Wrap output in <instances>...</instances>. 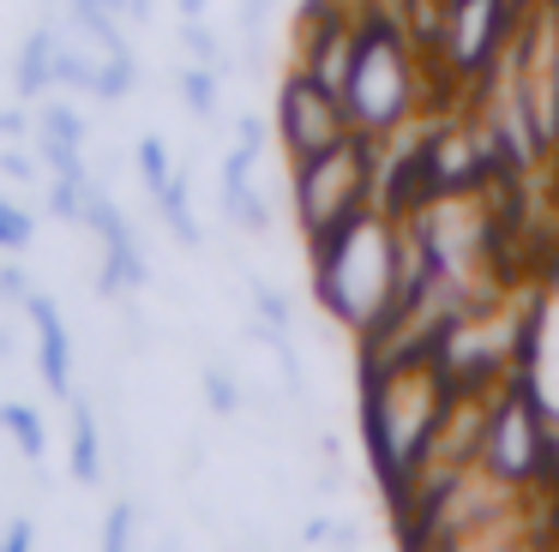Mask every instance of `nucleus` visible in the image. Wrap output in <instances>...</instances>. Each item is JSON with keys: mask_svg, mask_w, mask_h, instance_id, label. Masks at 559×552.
<instances>
[{"mask_svg": "<svg viewBox=\"0 0 559 552\" xmlns=\"http://www.w3.org/2000/svg\"><path fill=\"white\" fill-rule=\"evenodd\" d=\"M265 12H271V0H241V12H235V24H241V43H259V31H265Z\"/></svg>", "mask_w": 559, "mask_h": 552, "instance_id": "nucleus-25", "label": "nucleus"}, {"mask_svg": "<svg viewBox=\"0 0 559 552\" xmlns=\"http://www.w3.org/2000/svg\"><path fill=\"white\" fill-rule=\"evenodd\" d=\"M379 204V139L349 132L343 144L319 156H295V223L307 247H325L343 223Z\"/></svg>", "mask_w": 559, "mask_h": 552, "instance_id": "nucleus-3", "label": "nucleus"}, {"mask_svg": "<svg viewBox=\"0 0 559 552\" xmlns=\"http://www.w3.org/2000/svg\"><path fill=\"white\" fill-rule=\"evenodd\" d=\"M409 216L367 204L355 223H343L325 247H313V295L343 319L355 336H373L397 312L403 276H409Z\"/></svg>", "mask_w": 559, "mask_h": 552, "instance_id": "nucleus-1", "label": "nucleus"}, {"mask_svg": "<svg viewBox=\"0 0 559 552\" xmlns=\"http://www.w3.org/2000/svg\"><path fill=\"white\" fill-rule=\"evenodd\" d=\"M253 307H259V324H271V331H289V324H295L289 300H283L271 283H253Z\"/></svg>", "mask_w": 559, "mask_h": 552, "instance_id": "nucleus-23", "label": "nucleus"}, {"mask_svg": "<svg viewBox=\"0 0 559 552\" xmlns=\"http://www.w3.org/2000/svg\"><path fill=\"white\" fill-rule=\"evenodd\" d=\"M175 7H181V19H205L211 0H175Z\"/></svg>", "mask_w": 559, "mask_h": 552, "instance_id": "nucleus-31", "label": "nucleus"}, {"mask_svg": "<svg viewBox=\"0 0 559 552\" xmlns=\"http://www.w3.org/2000/svg\"><path fill=\"white\" fill-rule=\"evenodd\" d=\"M73 408V480L79 487H97L103 480V432H97V415H91L85 396H67Z\"/></svg>", "mask_w": 559, "mask_h": 552, "instance_id": "nucleus-10", "label": "nucleus"}, {"mask_svg": "<svg viewBox=\"0 0 559 552\" xmlns=\"http://www.w3.org/2000/svg\"><path fill=\"white\" fill-rule=\"evenodd\" d=\"M31 540H37V528H31L25 516H19V523H7V547H13V552H25Z\"/></svg>", "mask_w": 559, "mask_h": 552, "instance_id": "nucleus-28", "label": "nucleus"}, {"mask_svg": "<svg viewBox=\"0 0 559 552\" xmlns=\"http://www.w3.org/2000/svg\"><path fill=\"white\" fill-rule=\"evenodd\" d=\"M427 48H415V31L397 7H367L361 0V43H355V67L349 84H343V103H349L355 132H373V139H391L415 120L421 108V67Z\"/></svg>", "mask_w": 559, "mask_h": 552, "instance_id": "nucleus-2", "label": "nucleus"}, {"mask_svg": "<svg viewBox=\"0 0 559 552\" xmlns=\"http://www.w3.org/2000/svg\"><path fill=\"white\" fill-rule=\"evenodd\" d=\"M37 132H49V139H73V144H85V115H79L73 103H43L37 108Z\"/></svg>", "mask_w": 559, "mask_h": 552, "instance_id": "nucleus-18", "label": "nucleus"}, {"mask_svg": "<svg viewBox=\"0 0 559 552\" xmlns=\"http://www.w3.org/2000/svg\"><path fill=\"white\" fill-rule=\"evenodd\" d=\"M37 151H43V163H49V175L91 180V168H85V144H73V139H49V132H37Z\"/></svg>", "mask_w": 559, "mask_h": 552, "instance_id": "nucleus-17", "label": "nucleus"}, {"mask_svg": "<svg viewBox=\"0 0 559 552\" xmlns=\"http://www.w3.org/2000/svg\"><path fill=\"white\" fill-rule=\"evenodd\" d=\"M127 19H139V24H145V19H151V0H133V7H127Z\"/></svg>", "mask_w": 559, "mask_h": 552, "instance_id": "nucleus-32", "label": "nucleus"}, {"mask_svg": "<svg viewBox=\"0 0 559 552\" xmlns=\"http://www.w3.org/2000/svg\"><path fill=\"white\" fill-rule=\"evenodd\" d=\"M31 235H37V216L0 199V252H25V247H31Z\"/></svg>", "mask_w": 559, "mask_h": 552, "instance_id": "nucleus-19", "label": "nucleus"}, {"mask_svg": "<svg viewBox=\"0 0 559 552\" xmlns=\"http://www.w3.org/2000/svg\"><path fill=\"white\" fill-rule=\"evenodd\" d=\"M97 60H103V55H97ZM97 60H85L73 43H61V48H55V84H61V91L97 96Z\"/></svg>", "mask_w": 559, "mask_h": 552, "instance_id": "nucleus-14", "label": "nucleus"}, {"mask_svg": "<svg viewBox=\"0 0 559 552\" xmlns=\"http://www.w3.org/2000/svg\"><path fill=\"white\" fill-rule=\"evenodd\" d=\"M0 139H25V115L19 108H0Z\"/></svg>", "mask_w": 559, "mask_h": 552, "instance_id": "nucleus-29", "label": "nucleus"}, {"mask_svg": "<svg viewBox=\"0 0 559 552\" xmlns=\"http://www.w3.org/2000/svg\"><path fill=\"white\" fill-rule=\"evenodd\" d=\"M85 223L103 235V276H97V295H103V300H115V295H127V288H145V283H151L145 252H139V240H133V228H127V216L115 211V204L103 199L97 187H91Z\"/></svg>", "mask_w": 559, "mask_h": 552, "instance_id": "nucleus-6", "label": "nucleus"}, {"mask_svg": "<svg viewBox=\"0 0 559 552\" xmlns=\"http://www.w3.org/2000/svg\"><path fill=\"white\" fill-rule=\"evenodd\" d=\"M475 463L487 475L511 480V487H559L554 463H559V439L547 427V408L535 403L530 372H511L487 391V415H481V451Z\"/></svg>", "mask_w": 559, "mask_h": 552, "instance_id": "nucleus-4", "label": "nucleus"}, {"mask_svg": "<svg viewBox=\"0 0 559 552\" xmlns=\"http://www.w3.org/2000/svg\"><path fill=\"white\" fill-rule=\"evenodd\" d=\"M253 163H259L253 144H235L229 163H223V211H229V223L241 228V235H265L271 228V204H265V192L253 187Z\"/></svg>", "mask_w": 559, "mask_h": 552, "instance_id": "nucleus-8", "label": "nucleus"}, {"mask_svg": "<svg viewBox=\"0 0 559 552\" xmlns=\"http://www.w3.org/2000/svg\"><path fill=\"white\" fill-rule=\"evenodd\" d=\"M109 7H115V12H121V19H127V7H133V0H109Z\"/></svg>", "mask_w": 559, "mask_h": 552, "instance_id": "nucleus-33", "label": "nucleus"}, {"mask_svg": "<svg viewBox=\"0 0 559 552\" xmlns=\"http://www.w3.org/2000/svg\"><path fill=\"white\" fill-rule=\"evenodd\" d=\"M25 319L31 331H37V367H43V384H49L55 396H73V336H67V319L55 312L49 295H31L25 300Z\"/></svg>", "mask_w": 559, "mask_h": 552, "instance_id": "nucleus-7", "label": "nucleus"}, {"mask_svg": "<svg viewBox=\"0 0 559 552\" xmlns=\"http://www.w3.org/2000/svg\"><path fill=\"white\" fill-rule=\"evenodd\" d=\"M241 144H253V151H259V144H265V127H259V120H253V115H247V120H241Z\"/></svg>", "mask_w": 559, "mask_h": 552, "instance_id": "nucleus-30", "label": "nucleus"}, {"mask_svg": "<svg viewBox=\"0 0 559 552\" xmlns=\"http://www.w3.org/2000/svg\"><path fill=\"white\" fill-rule=\"evenodd\" d=\"M0 175L19 180V187H31V180H37V163H31V156L13 144V151H0Z\"/></svg>", "mask_w": 559, "mask_h": 552, "instance_id": "nucleus-26", "label": "nucleus"}, {"mask_svg": "<svg viewBox=\"0 0 559 552\" xmlns=\"http://www.w3.org/2000/svg\"><path fill=\"white\" fill-rule=\"evenodd\" d=\"M85 204H91V180H73V175L49 180V216L55 223H85Z\"/></svg>", "mask_w": 559, "mask_h": 552, "instance_id": "nucleus-16", "label": "nucleus"}, {"mask_svg": "<svg viewBox=\"0 0 559 552\" xmlns=\"http://www.w3.org/2000/svg\"><path fill=\"white\" fill-rule=\"evenodd\" d=\"M205 403H211V415H235L241 408V384L223 367H205Z\"/></svg>", "mask_w": 559, "mask_h": 552, "instance_id": "nucleus-22", "label": "nucleus"}, {"mask_svg": "<svg viewBox=\"0 0 559 552\" xmlns=\"http://www.w3.org/2000/svg\"><path fill=\"white\" fill-rule=\"evenodd\" d=\"M0 427L13 432L19 451H25L31 463H43V451H49V432H43L37 408H31V403H0Z\"/></svg>", "mask_w": 559, "mask_h": 552, "instance_id": "nucleus-12", "label": "nucleus"}, {"mask_svg": "<svg viewBox=\"0 0 559 552\" xmlns=\"http://www.w3.org/2000/svg\"><path fill=\"white\" fill-rule=\"evenodd\" d=\"M139 175H145V192H151V199H157V192L175 180V168H169V151H163V139H139Z\"/></svg>", "mask_w": 559, "mask_h": 552, "instance_id": "nucleus-20", "label": "nucleus"}, {"mask_svg": "<svg viewBox=\"0 0 559 552\" xmlns=\"http://www.w3.org/2000/svg\"><path fill=\"white\" fill-rule=\"evenodd\" d=\"M151 204H157V216L175 228V240H187V247H199V223H193V204H187V180H181V175H175V180H169V187H163Z\"/></svg>", "mask_w": 559, "mask_h": 552, "instance_id": "nucleus-13", "label": "nucleus"}, {"mask_svg": "<svg viewBox=\"0 0 559 552\" xmlns=\"http://www.w3.org/2000/svg\"><path fill=\"white\" fill-rule=\"evenodd\" d=\"M139 84V60H133V48L127 43H115V48H103V60H97V96L103 103H121L127 91Z\"/></svg>", "mask_w": 559, "mask_h": 552, "instance_id": "nucleus-11", "label": "nucleus"}, {"mask_svg": "<svg viewBox=\"0 0 559 552\" xmlns=\"http://www.w3.org/2000/svg\"><path fill=\"white\" fill-rule=\"evenodd\" d=\"M181 43H187V55H193L199 67H217V72H223V60H229V55H223V43H217V36H211L199 19H181Z\"/></svg>", "mask_w": 559, "mask_h": 552, "instance_id": "nucleus-21", "label": "nucleus"}, {"mask_svg": "<svg viewBox=\"0 0 559 552\" xmlns=\"http://www.w3.org/2000/svg\"><path fill=\"white\" fill-rule=\"evenodd\" d=\"M181 103L193 120H211L217 115V67H187L181 72Z\"/></svg>", "mask_w": 559, "mask_h": 552, "instance_id": "nucleus-15", "label": "nucleus"}, {"mask_svg": "<svg viewBox=\"0 0 559 552\" xmlns=\"http://www.w3.org/2000/svg\"><path fill=\"white\" fill-rule=\"evenodd\" d=\"M277 132H283V144H289V156H319V151L349 139L355 120H349V103H343V96H331L325 84L295 72L277 96Z\"/></svg>", "mask_w": 559, "mask_h": 552, "instance_id": "nucleus-5", "label": "nucleus"}, {"mask_svg": "<svg viewBox=\"0 0 559 552\" xmlns=\"http://www.w3.org/2000/svg\"><path fill=\"white\" fill-rule=\"evenodd\" d=\"M0 300H31V276L19 264H0Z\"/></svg>", "mask_w": 559, "mask_h": 552, "instance_id": "nucleus-27", "label": "nucleus"}, {"mask_svg": "<svg viewBox=\"0 0 559 552\" xmlns=\"http://www.w3.org/2000/svg\"><path fill=\"white\" fill-rule=\"evenodd\" d=\"M133 523H139V504L133 499H115L109 523H103V547H133Z\"/></svg>", "mask_w": 559, "mask_h": 552, "instance_id": "nucleus-24", "label": "nucleus"}, {"mask_svg": "<svg viewBox=\"0 0 559 552\" xmlns=\"http://www.w3.org/2000/svg\"><path fill=\"white\" fill-rule=\"evenodd\" d=\"M55 48H61V31L55 24H37V31L25 36V48H19V67H13V84L19 96H49L55 91Z\"/></svg>", "mask_w": 559, "mask_h": 552, "instance_id": "nucleus-9", "label": "nucleus"}]
</instances>
